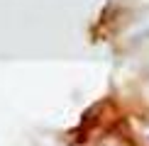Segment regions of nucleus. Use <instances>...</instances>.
Masks as SVG:
<instances>
[]
</instances>
